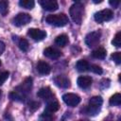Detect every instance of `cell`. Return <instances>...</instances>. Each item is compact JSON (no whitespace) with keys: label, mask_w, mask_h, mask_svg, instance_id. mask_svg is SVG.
<instances>
[{"label":"cell","mask_w":121,"mask_h":121,"mask_svg":"<svg viewBox=\"0 0 121 121\" xmlns=\"http://www.w3.org/2000/svg\"><path fill=\"white\" fill-rule=\"evenodd\" d=\"M46 22L55 26H64L68 24V17L64 13L51 14L46 17Z\"/></svg>","instance_id":"obj_2"},{"label":"cell","mask_w":121,"mask_h":121,"mask_svg":"<svg viewBox=\"0 0 121 121\" xmlns=\"http://www.w3.org/2000/svg\"><path fill=\"white\" fill-rule=\"evenodd\" d=\"M109 3L112 8H117L120 3V0H109Z\"/></svg>","instance_id":"obj_30"},{"label":"cell","mask_w":121,"mask_h":121,"mask_svg":"<svg viewBox=\"0 0 121 121\" xmlns=\"http://www.w3.org/2000/svg\"><path fill=\"white\" fill-rule=\"evenodd\" d=\"M39 107H40V103H39V102L32 101V102L29 103V109H30L31 111H35V110H37Z\"/></svg>","instance_id":"obj_29"},{"label":"cell","mask_w":121,"mask_h":121,"mask_svg":"<svg viewBox=\"0 0 121 121\" xmlns=\"http://www.w3.org/2000/svg\"><path fill=\"white\" fill-rule=\"evenodd\" d=\"M38 2L43 7V9L45 10L54 11V10L58 9V8H59L57 0H38Z\"/></svg>","instance_id":"obj_8"},{"label":"cell","mask_w":121,"mask_h":121,"mask_svg":"<svg viewBox=\"0 0 121 121\" xmlns=\"http://www.w3.org/2000/svg\"><path fill=\"white\" fill-rule=\"evenodd\" d=\"M112 60L116 63V64H120L121 63V53L120 52H114L112 54L111 56Z\"/></svg>","instance_id":"obj_26"},{"label":"cell","mask_w":121,"mask_h":121,"mask_svg":"<svg viewBox=\"0 0 121 121\" xmlns=\"http://www.w3.org/2000/svg\"><path fill=\"white\" fill-rule=\"evenodd\" d=\"M69 12H70V16H71L73 22L78 25H80L82 22V18H83L84 7L80 3H76L73 6H71Z\"/></svg>","instance_id":"obj_1"},{"label":"cell","mask_w":121,"mask_h":121,"mask_svg":"<svg viewBox=\"0 0 121 121\" xmlns=\"http://www.w3.org/2000/svg\"><path fill=\"white\" fill-rule=\"evenodd\" d=\"M103 103V99L101 96H93L89 100V104L87 107V113L90 115H95L96 114L101 108V105Z\"/></svg>","instance_id":"obj_3"},{"label":"cell","mask_w":121,"mask_h":121,"mask_svg":"<svg viewBox=\"0 0 121 121\" xmlns=\"http://www.w3.org/2000/svg\"><path fill=\"white\" fill-rule=\"evenodd\" d=\"M59 108H60V105H59V103L57 101H50V102L47 103L46 108L44 110V112L51 114V113L57 112L59 110Z\"/></svg>","instance_id":"obj_16"},{"label":"cell","mask_w":121,"mask_h":121,"mask_svg":"<svg viewBox=\"0 0 121 121\" xmlns=\"http://www.w3.org/2000/svg\"><path fill=\"white\" fill-rule=\"evenodd\" d=\"M37 71L41 74V75H47L50 73L51 71V68H50V65L45 62V61H39L38 64H37Z\"/></svg>","instance_id":"obj_15"},{"label":"cell","mask_w":121,"mask_h":121,"mask_svg":"<svg viewBox=\"0 0 121 121\" xmlns=\"http://www.w3.org/2000/svg\"><path fill=\"white\" fill-rule=\"evenodd\" d=\"M93 2H94L95 4H99V3L102 2V0H93Z\"/></svg>","instance_id":"obj_32"},{"label":"cell","mask_w":121,"mask_h":121,"mask_svg":"<svg viewBox=\"0 0 121 121\" xmlns=\"http://www.w3.org/2000/svg\"><path fill=\"white\" fill-rule=\"evenodd\" d=\"M31 21V16L27 13H18L12 20L13 25L16 26H22L28 24Z\"/></svg>","instance_id":"obj_7"},{"label":"cell","mask_w":121,"mask_h":121,"mask_svg":"<svg viewBox=\"0 0 121 121\" xmlns=\"http://www.w3.org/2000/svg\"><path fill=\"white\" fill-rule=\"evenodd\" d=\"M1 95H2V94H1V91H0V99H1Z\"/></svg>","instance_id":"obj_34"},{"label":"cell","mask_w":121,"mask_h":121,"mask_svg":"<svg viewBox=\"0 0 121 121\" xmlns=\"http://www.w3.org/2000/svg\"><path fill=\"white\" fill-rule=\"evenodd\" d=\"M9 2L8 0H0V13L2 15H6L8 13Z\"/></svg>","instance_id":"obj_22"},{"label":"cell","mask_w":121,"mask_h":121,"mask_svg":"<svg viewBox=\"0 0 121 121\" xmlns=\"http://www.w3.org/2000/svg\"><path fill=\"white\" fill-rule=\"evenodd\" d=\"M55 43L59 46H65L68 43V37L65 34H60L55 39Z\"/></svg>","instance_id":"obj_18"},{"label":"cell","mask_w":121,"mask_h":121,"mask_svg":"<svg viewBox=\"0 0 121 121\" xmlns=\"http://www.w3.org/2000/svg\"><path fill=\"white\" fill-rule=\"evenodd\" d=\"M27 34L34 41H42L46 37V32L38 28H29L27 31Z\"/></svg>","instance_id":"obj_9"},{"label":"cell","mask_w":121,"mask_h":121,"mask_svg":"<svg viewBox=\"0 0 121 121\" xmlns=\"http://www.w3.org/2000/svg\"><path fill=\"white\" fill-rule=\"evenodd\" d=\"M89 66H90L89 63L85 60H79L76 64V68L79 72H85V71L89 70Z\"/></svg>","instance_id":"obj_17"},{"label":"cell","mask_w":121,"mask_h":121,"mask_svg":"<svg viewBox=\"0 0 121 121\" xmlns=\"http://www.w3.org/2000/svg\"><path fill=\"white\" fill-rule=\"evenodd\" d=\"M100 37H101V32L100 31H92L90 33H88L85 37V43L89 46V47H93L95 45H96L99 41H100Z\"/></svg>","instance_id":"obj_5"},{"label":"cell","mask_w":121,"mask_h":121,"mask_svg":"<svg viewBox=\"0 0 121 121\" xmlns=\"http://www.w3.org/2000/svg\"><path fill=\"white\" fill-rule=\"evenodd\" d=\"M110 105L112 106H120L121 104V95L120 94H114L110 98Z\"/></svg>","instance_id":"obj_20"},{"label":"cell","mask_w":121,"mask_h":121,"mask_svg":"<svg viewBox=\"0 0 121 121\" xmlns=\"http://www.w3.org/2000/svg\"><path fill=\"white\" fill-rule=\"evenodd\" d=\"M18 45H19V48L22 51H25V52L27 51L28 50V47H29L28 42L26 39H20L19 42H18Z\"/></svg>","instance_id":"obj_24"},{"label":"cell","mask_w":121,"mask_h":121,"mask_svg":"<svg viewBox=\"0 0 121 121\" xmlns=\"http://www.w3.org/2000/svg\"><path fill=\"white\" fill-rule=\"evenodd\" d=\"M54 82L56 83L57 86L60 87V88H69L70 87V80L67 77L63 76V75H60L57 76L54 78Z\"/></svg>","instance_id":"obj_11"},{"label":"cell","mask_w":121,"mask_h":121,"mask_svg":"<svg viewBox=\"0 0 121 121\" xmlns=\"http://www.w3.org/2000/svg\"><path fill=\"white\" fill-rule=\"evenodd\" d=\"M92 56L95 59H104L106 56V50L103 47H98L92 52Z\"/></svg>","instance_id":"obj_19"},{"label":"cell","mask_w":121,"mask_h":121,"mask_svg":"<svg viewBox=\"0 0 121 121\" xmlns=\"http://www.w3.org/2000/svg\"><path fill=\"white\" fill-rule=\"evenodd\" d=\"M43 55L51 60H56L61 56V53L60 50H58L54 47H47L43 50Z\"/></svg>","instance_id":"obj_12"},{"label":"cell","mask_w":121,"mask_h":121,"mask_svg":"<svg viewBox=\"0 0 121 121\" xmlns=\"http://www.w3.org/2000/svg\"><path fill=\"white\" fill-rule=\"evenodd\" d=\"M112 43L116 46V47H120L121 46V32L116 33L115 37L113 38V40L112 41Z\"/></svg>","instance_id":"obj_25"},{"label":"cell","mask_w":121,"mask_h":121,"mask_svg":"<svg viewBox=\"0 0 121 121\" xmlns=\"http://www.w3.org/2000/svg\"><path fill=\"white\" fill-rule=\"evenodd\" d=\"M4 50H5V43L0 41V55L4 52Z\"/></svg>","instance_id":"obj_31"},{"label":"cell","mask_w":121,"mask_h":121,"mask_svg":"<svg viewBox=\"0 0 121 121\" xmlns=\"http://www.w3.org/2000/svg\"><path fill=\"white\" fill-rule=\"evenodd\" d=\"M9 96H10V98L12 100H16V101H23L24 97H25V95H23L21 93H19V92H17L15 90L12 93L9 94Z\"/></svg>","instance_id":"obj_23"},{"label":"cell","mask_w":121,"mask_h":121,"mask_svg":"<svg viewBox=\"0 0 121 121\" xmlns=\"http://www.w3.org/2000/svg\"><path fill=\"white\" fill-rule=\"evenodd\" d=\"M89 70H91L92 72H94V73H95V74H98V75H101L102 74V68L100 67V66H98V65H96V64H92V65H90L89 66Z\"/></svg>","instance_id":"obj_27"},{"label":"cell","mask_w":121,"mask_h":121,"mask_svg":"<svg viewBox=\"0 0 121 121\" xmlns=\"http://www.w3.org/2000/svg\"><path fill=\"white\" fill-rule=\"evenodd\" d=\"M92 81H93L92 78L88 77V76H80V77H78V78L77 80L78 85L82 89L89 88L91 86V84H92Z\"/></svg>","instance_id":"obj_13"},{"label":"cell","mask_w":121,"mask_h":121,"mask_svg":"<svg viewBox=\"0 0 121 121\" xmlns=\"http://www.w3.org/2000/svg\"><path fill=\"white\" fill-rule=\"evenodd\" d=\"M112 17H113V12L111 9H108L96 12L94 16L95 21L99 23V24H101L103 22H106V21H110Z\"/></svg>","instance_id":"obj_4"},{"label":"cell","mask_w":121,"mask_h":121,"mask_svg":"<svg viewBox=\"0 0 121 121\" xmlns=\"http://www.w3.org/2000/svg\"><path fill=\"white\" fill-rule=\"evenodd\" d=\"M19 5L22 8L31 9L34 7L35 2H34V0H19Z\"/></svg>","instance_id":"obj_21"},{"label":"cell","mask_w":121,"mask_h":121,"mask_svg":"<svg viewBox=\"0 0 121 121\" xmlns=\"http://www.w3.org/2000/svg\"><path fill=\"white\" fill-rule=\"evenodd\" d=\"M37 95L42 98V99H44V100H49L53 97V94L50 90L49 87H43V88H41L38 93H37Z\"/></svg>","instance_id":"obj_14"},{"label":"cell","mask_w":121,"mask_h":121,"mask_svg":"<svg viewBox=\"0 0 121 121\" xmlns=\"http://www.w3.org/2000/svg\"><path fill=\"white\" fill-rule=\"evenodd\" d=\"M62 100H63V102L66 105H68L70 107H75L78 104H79L80 97L78 95H76V94L67 93V94H65V95H62Z\"/></svg>","instance_id":"obj_6"},{"label":"cell","mask_w":121,"mask_h":121,"mask_svg":"<svg viewBox=\"0 0 121 121\" xmlns=\"http://www.w3.org/2000/svg\"><path fill=\"white\" fill-rule=\"evenodd\" d=\"M31 87H32V78H27L19 87L16 88L15 91H17V92L21 93L23 95H25L26 94H27L30 91Z\"/></svg>","instance_id":"obj_10"},{"label":"cell","mask_w":121,"mask_h":121,"mask_svg":"<svg viewBox=\"0 0 121 121\" xmlns=\"http://www.w3.org/2000/svg\"><path fill=\"white\" fill-rule=\"evenodd\" d=\"M0 66H1V61H0Z\"/></svg>","instance_id":"obj_35"},{"label":"cell","mask_w":121,"mask_h":121,"mask_svg":"<svg viewBox=\"0 0 121 121\" xmlns=\"http://www.w3.org/2000/svg\"><path fill=\"white\" fill-rule=\"evenodd\" d=\"M9 78V72L7 71H0V85H2Z\"/></svg>","instance_id":"obj_28"},{"label":"cell","mask_w":121,"mask_h":121,"mask_svg":"<svg viewBox=\"0 0 121 121\" xmlns=\"http://www.w3.org/2000/svg\"><path fill=\"white\" fill-rule=\"evenodd\" d=\"M74 2H76V3H79L80 2V0H73Z\"/></svg>","instance_id":"obj_33"}]
</instances>
